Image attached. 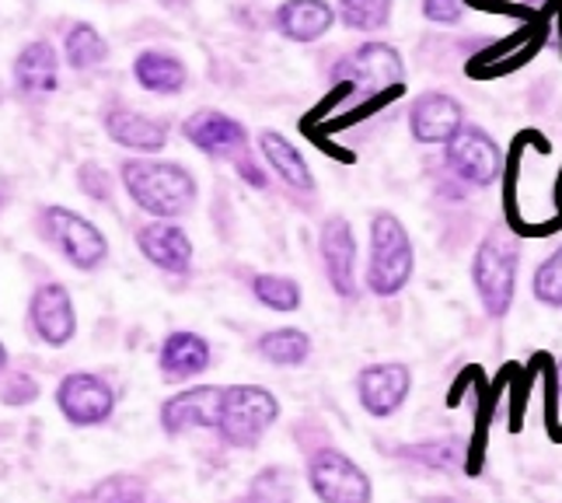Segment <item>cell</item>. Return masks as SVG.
<instances>
[{
  "mask_svg": "<svg viewBox=\"0 0 562 503\" xmlns=\"http://www.w3.org/2000/svg\"><path fill=\"white\" fill-rule=\"evenodd\" d=\"M333 81L339 99L387 105V99L405 91V60L392 43L367 38L353 53H346L333 67Z\"/></svg>",
  "mask_w": 562,
  "mask_h": 503,
  "instance_id": "obj_1",
  "label": "cell"
},
{
  "mask_svg": "<svg viewBox=\"0 0 562 503\" xmlns=\"http://www.w3.org/2000/svg\"><path fill=\"white\" fill-rule=\"evenodd\" d=\"M416 273V248L409 227L398 221L392 210H374L371 214V248H367L363 287L374 298L387 301L398 298Z\"/></svg>",
  "mask_w": 562,
  "mask_h": 503,
  "instance_id": "obj_2",
  "label": "cell"
},
{
  "mask_svg": "<svg viewBox=\"0 0 562 503\" xmlns=\"http://www.w3.org/2000/svg\"><path fill=\"white\" fill-rule=\"evenodd\" d=\"M123 186L133 203L161 221H176L189 214L200 192L192 171L176 161H126Z\"/></svg>",
  "mask_w": 562,
  "mask_h": 503,
  "instance_id": "obj_3",
  "label": "cell"
},
{
  "mask_svg": "<svg viewBox=\"0 0 562 503\" xmlns=\"http://www.w3.org/2000/svg\"><path fill=\"white\" fill-rule=\"evenodd\" d=\"M517 273H520V245L507 231H493L472 256V287L490 318H507L517 298Z\"/></svg>",
  "mask_w": 562,
  "mask_h": 503,
  "instance_id": "obj_4",
  "label": "cell"
},
{
  "mask_svg": "<svg viewBox=\"0 0 562 503\" xmlns=\"http://www.w3.org/2000/svg\"><path fill=\"white\" fill-rule=\"evenodd\" d=\"M277 420H280V399L269 389H262V384H224L217 431L213 434L227 448L251 451L277 427Z\"/></svg>",
  "mask_w": 562,
  "mask_h": 503,
  "instance_id": "obj_5",
  "label": "cell"
},
{
  "mask_svg": "<svg viewBox=\"0 0 562 503\" xmlns=\"http://www.w3.org/2000/svg\"><path fill=\"white\" fill-rule=\"evenodd\" d=\"M503 165H507V158H503L499 141L479 123H464L454 137L443 144V168L469 189L496 186V179L503 176Z\"/></svg>",
  "mask_w": 562,
  "mask_h": 503,
  "instance_id": "obj_6",
  "label": "cell"
},
{
  "mask_svg": "<svg viewBox=\"0 0 562 503\" xmlns=\"http://www.w3.org/2000/svg\"><path fill=\"white\" fill-rule=\"evenodd\" d=\"M307 487L318 503H374V482L339 448H318L307 455Z\"/></svg>",
  "mask_w": 562,
  "mask_h": 503,
  "instance_id": "obj_7",
  "label": "cell"
},
{
  "mask_svg": "<svg viewBox=\"0 0 562 503\" xmlns=\"http://www.w3.org/2000/svg\"><path fill=\"white\" fill-rule=\"evenodd\" d=\"M318 256H322L328 287L336 290V298L357 301L360 298V248H357L353 224L342 214L325 217L318 231Z\"/></svg>",
  "mask_w": 562,
  "mask_h": 503,
  "instance_id": "obj_8",
  "label": "cell"
},
{
  "mask_svg": "<svg viewBox=\"0 0 562 503\" xmlns=\"http://www.w3.org/2000/svg\"><path fill=\"white\" fill-rule=\"evenodd\" d=\"M413 392V371L402 360H378L360 367L357 375V399L360 410L374 420L395 416Z\"/></svg>",
  "mask_w": 562,
  "mask_h": 503,
  "instance_id": "obj_9",
  "label": "cell"
},
{
  "mask_svg": "<svg viewBox=\"0 0 562 503\" xmlns=\"http://www.w3.org/2000/svg\"><path fill=\"white\" fill-rule=\"evenodd\" d=\"M43 224H46V235L56 242V248H60L77 269H94L105 262L109 242L88 217L74 214L67 206H49L43 214Z\"/></svg>",
  "mask_w": 562,
  "mask_h": 503,
  "instance_id": "obj_10",
  "label": "cell"
},
{
  "mask_svg": "<svg viewBox=\"0 0 562 503\" xmlns=\"http://www.w3.org/2000/svg\"><path fill=\"white\" fill-rule=\"evenodd\" d=\"M409 133L413 141L423 144V147H443L454 133L469 123L464 120V105L461 99H454L451 91H419L416 99L409 102Z\"/></svg>",
  "mask_w": 562,
  "mask_h": 503,
  "instance_id": "obj_11",
  "label": "cell"
},
{
  "mask_svg": "<svg viewBox=\"0 0 562 503\" xmlns=\"http://www.w3.org/2000/svg\"><path fill=\"white\" fill-rule=\"evenodd\" d=\"M56 405H60L64 420L74 423V427H99V423H105L115 413V392L105 378L74 371L56 389Z\"/></svg>",
  "mask_w": 562,
  "mask_h": 503,
  "instance_id": "obj_12",
  "label": "cell"
},
{
  "mask_svg": "<svg viewBox=\"0 0 562 503\" xmlns=\"http://www.w3.org/2000/svg\"><path fill=\"white\" fill-rule=\"evenodd\" d=\"M224 384H200V389H186L171 395L161 405V427L168 437H182L189 431H217Z\"/></svg>",
  "mask_w": 562,
  "mask_h": 503,
  "instance_id": "obj_13",
  "label": "cell"
},
{
  "mask_svg": "<svg viewBox=\"0 0 562 503\" xmlns=\"http://www.w3.org/2000/svg\"><path fill=\"white\" fill-rule=\"evenodd\" d=\"M182 133L192 147L210 154V158H231V154H241L248 144V130L238 120H231L227 112H217V109L192 112L182 123Z\"/></svg>",
  "mask_w": 562,
  "mask_h": 503,
  "instance_id": "obj_14",
  "label": "cell"
},
{
  "mask_svg": "<svg viewBox=\"0 0 562 503\" xmlns=\"http://www.w3.org/2000/svg\"><path fill=\"white\" fill-rule=\"evenodd\" d=\"M32 328L49 346H67L77 333V312L64 283H43L29 304Z\"/></svg>",
  "mask_w": 562,
  "mask_h": 503,
  "instance_id": "obj_15",
  "label": "cell"
},
{
  "mask_svg": "<svg viewBox=\"0 0 562 503\" xmlns=\"http://www.w3.org/2000/svg\"><path fill=\"white\" fill-rule=\"evenodd\" d=\"M336 22H339L336 4H328V0H283L273 11L277 32L286 43H301V46L325 38Z\"/></svg>",
  "mask_w": 562,
  "mask_h": 503,
  "instance_id": "obj_16",
  "label": "cell"
},
{
  "mask_svg": "<svg viewBox=\"0 0 562 503\" xmlns=\"http://www.w3.org/2000/svg\"><path fill=\"white\" fill-rule=\"evenodd\" d=\"M137 245L154 266L165 269V273L182 277L192 269V238L176 221H158V224L140 227Z\"/></svg>",
  "mask_w": 562,
  "mask_h": 503,
  "instance_id": "obj_17",
  "label": "cell"
},
{
  "mask_svg": "<svg viewBox=\"0 0 562 503\" xmlns=\"http://www.w3.org/2000/svg\"><path fill=\"white\" fill-rule=\"evenodd\" d=\"M105 130L109 137L130 147V150H144V154H158L168 144V126L161 120H150L144 112H133V109H109L105 115Z\"/></svg>",
  "mask_w": 562,
  "mask_h": 503,
  "instance_id": "obj_18",
  "label": "cell"
},
{
  "mask_svg": "<svg viewBox=\"0 0 562 503\" xmlns=\"http://www.w3.org/2000/svg\"><path fill=\"white\" fill-rule=\"evenodd\" d=\"M158 364L168 381H189L210 367V343L200 333H186V328L182 333H171L161 343Z\"/></svg>",
  "mask_w": 562,
  "mask_h": 503,
  "instance_id": "obj_19",
  "label": "cell"
},
{
  "mask_svg": "<svg viewBox=\"0 0 562 503\" xmlns=\"http://www.w3.org/2000/svg\"><path fill=\"white\" fill-rule=\"evenodd\" d=\"M259 150H262L266 165L273 168L290 189H297V192H315V176H312V168H307L304 154H301L294 144H290V141L283 137V133H277V130H262V133H259Z\"/></svg>",
  "mask_w": 562,
  "mask_h": 503,
  "instance_id": "obj_20",
  "label": "cell"
},
{
  "mask_svg": "<svg viewBox=\"0 0 562 503\" xmlns=\"http://www.w3.org/2000/svg\"><path fill=\"white\" fill-rule=\"evenodd\" d=\"M395 458L409 461V466H419V469H430V472H458L464 461V444L458 437L413 440V444H398Z\"/></svg>",
  "mask_w": 562,
  "mask_h": 503,
  "instance_id": "obj_21",
  "label": "cell"
},
{
  "mask_svg": "<svg viewBox=\"0 0 562 503\" xmlns=\"http://www.w3.org/2000/svg\"><path fill=\"white\" fill-rule=\"evenodd\" d=\"M133 74H137L140 88L154 91V94H176L186 88V64L179 56L171 53H158V49H147L137 56V64H133Z\"/></svg>",
  "mask_w": 562,
  "mask_h": 503,
  "instance_id": "obj_22",
  "label": "cell"
},
{
  "mask_svg": "<svg viewBox=\"0 0 562 503\" xmlns=\"http://www.w3.org/2000/svg\"><path fill=\"white\" fill-rule=\"evenodd\" d=\"M256 350L262 360L277 364V367H301V364H307V357H312V336L294 325L269 328V333L259 336Z\"/></svg>",
  "mask_w": 562,
  "mask_h": 503,
  "instance_id": "obj_23",
  "label": "cell"
},
{
  "mask_svg": "<svg viewBox=\"0 0 562 503\" xmlns=\"http://www.w3.org/2000/svg\"><path fill=\"white\" fill-rule=\"evenodd\" d=\"M14 77H18V85H22V91H29V94L53 91L56 88V53H53V46H46V43L25 46L22 56H18V64H14Z\"/></svg>",
  "mask_w": 562,
  "mask_h": 503,
  "instance_id": "obj_24",
  "label": "cell"
},
{
  "mask_svg": "<svg viewBox=\"0 0 562 503\" xmlns=\"http://www.w3.org/2000/svg\"><path fill=\"white\" fill-rule=\"evenodd\" d=\"M336 14L350 32L378 35L392 25L395 0H336Z\"/></svg>",
  "mask_w": 562,
  "mask_h": 503,
  "instance_id": "obj_25",
  "label": "cell"
},
{
  "mask_svg": "<svg viewBox=\"0 0 562 503\" xmlns=\"http://www.w3.org/2000/svg\"><path fill=\"white\" fill-rule=\"evenodd\" d=\"M251 294H256V301L262 308H269V312H297L304 294H301V283L294 277H283V273H259L256 280H251Z\"/></svg>",
  "mask_w": 562,
  "mask_h": 503,
  "instance_id": "obj_26",
  "label": "cell"
},
{
  "mask_svg": "<svg viewBox=\"0 0 562 503\" xmlns=\"http://www.w3.org/2000/svg\"><path fill=\"white\" fill-rule=\"evenodd\" d=\"M105 38L94 32L91 25H74L70 35H67V60L74 70H91V67H99L105 60Z\"/></svg>",
  "mask_w": 562,
  "mask_h": 503,
  "instance_id": "obj_27",
  "label": "cell"
},
{
  "mask_svg": "<svg viewBox=\"0 0 562 503\" xmlns=\"http://www.w3.org/2000/svg\"><path fill=\"white\" fill-rule=\"evenodd\" d=\"M531 294L546 308H562V245L552 248L546 259L538 262L531 277Z\"/></svg>",
  "mask_w": 562,
  "mask_h": 503,
  "instance_id": "obj_28",
  "label": "cell"
},
{
  "mask_svg": "<svg viewBox=\"0 0 562 503\" xmlns=\"http://www.w3.org/2000/svg\"><path fill=\"white\" fill-rule=\"evenodd\" d=\"M251 503H294V472L290 469H266L251 479Z\"/></svg>",
  "mask_w": 562,
  "mask_h": 503,
  "instance_id": "obj_29",
  "label": "cell"
},
{
  "mask_svg": "<svg viewBox=\"0 0 562 503\" xmlns=\"http://www.w3.org/2000/svg\"><path fill=\"white\" fill-rule=\"evenodd\" d=\"M419 11L430 25H443V29H454L464 22L469 14V4L464 0H419Z\"/></svg>",
  "mask_w": 562,
  "mask_h": 503,
  "instance_id": "obj_30",
  "label": "cell"
},
{
  "mask_svg": "<svg viewBox=\"0 0 562 503\" xmlns=\"http://www.w3.org/2000/svg\"><path fill=\"white\" fill-rule=\"evenodd\" d=\"M81 189L88 192V197H94V200H109L112 179L105 176V171H102L99 165H85V168H81Z\"/></svg>",
  "mask_w": 562,
  "mask_h": 503,
  "instance_id": "obj_31",
  "label": "cell"
},
{
  "mask_svg": "<svg viewBox=\"0 0 562 503\" xmlns=\"http://www.w3.org/2000/svg\"><path fill=\"white\" fill-rule=\"evenodd\" d=\"M35 395H38V384L32 378H14V384H8V389H4V402H11V405H25Z\"/></svg>",
  "mask_w": 562,
  "mask_h": 503,
  "instance_id": "obj_32",
  "label": "cell"
},
{
  "mask_svg": "<svg viewBox=\"0 0 562 503\" xmlns=\"http://www.w3.org/2000/svg\"><path fill=\"white\" fill-rule=\"evenodd\" d=\"M238 176L251 186V189H266V171L251 161V158H238Z\"/></svg>",
  "mask_w": 562,
  "mask_h": 503,
  "instance_id": "obj_33",
  "label": "cell"
},
{
  "mask_svg": "<svg viewBox=\"0 0 562 503\" xmlns=\"http://www.w3.org/2000/svg\"><path fill=\"white\" fill-rule=\"evenodd\" d=\"M555 210H559V217H562V168H559V179H555Z\"/></svg>",
  "mask_w": 562,
  "mask_h": 503,
  "instance_id": "obj_34",
  "label": "cell"
},
{
  "mask_svg": "<svg viewBox=\"0 0 562 503\" xmlns=\"http://www.w3.org/2000/svg\"><path fill=\"white\" fill-rule=\"evenodd\" d=\"M161 4H168V8H186L189 0H161Z\"/></svg>",
  "mask_w": 562,
  "mask_h": 503,
  "instance_id": "obj_35",
  "label": "cell"
},
{
  "mask_svg": "<svg viewBox=\"0 0 562 503\" xmlns=\"http://www.w3.org/2000/svg\"><path fill=\"white\" fill-rule=\"evenodd\" d=\"M4 364H8V350H4V343H0V371H4Z\"/></svg>",
  "mask_w": 562,
  "mask_h": 503,
  "instance_id": "obj_36",
  "label": "cell"
}]
</instances>
